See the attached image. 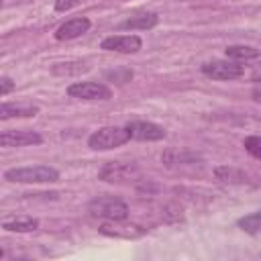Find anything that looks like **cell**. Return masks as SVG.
Wrapping results in <instances>:
<instances>
[{
	"mask_svg": "<svg viewBox=\"0 0 261 261\" xmlns=\"http://www.w3.org/2000/svg\"><path fill=\"white\" fill-rule=\"evenodd\" d=\"M67 94L80 100H108L112 96L110 88L98 82H75L67 88Z\"/></svg>",
	"mask_w": 261,
	"mask_h": 261,
	"instance_id": "cell-5",
	"label": "cell"
},
{
	"mask_svg": "<svg viewBox=\"0 0 261 261\" xmlns=\"http://www.w3.org/2000/svg\"><path fill=\"white\" fill-rule=\"evenodd\" d=\"M226 59H232L237 63H257L261 65V49L249 47V45H228L224 49Z\"/></svg>",
	"mask_w": 261,
	"mask_h": 261,
	"instance_id": "cell-10",
	"label": "cell"
},
{
	"mask_svg": "<svg viewBox=\"0 0 261 261\" xmlns=\"http://www.w3.org/2000/svg\"><path fill=\"white\" fill-rule=\"evenodd\" d=\"M245 149H247L253 157L261 159V137H247V139H245Z\"/></svg>",
	"mask_w": 261,
	"mask_h": 261,
	"instance_id": "cell-18",
	"label": "cell"
},
{
	"mask_svg": "<svg viewBox=\"0 0 261 261\" xmlns=\"http://www.w3.org/2000/svg\"><path fill=\"white\" fill-rule=\"evenodd\" d=\"M88 29H90V20L86 16L69 18L67 22H63L55 31V39L57 41H69V39H75V37H82L84 33H88Z\"/></svg>",
	"mask_w": 261,
	"mask_h": 261,
	"instance_id": "cell-9",
	"label": "cell"
},
{
	"mask_svg": "<svg viewBox=\"0 0 261 261\" xmlns=\"http://www.w3.org/2000/svg\"><path fill=\"white\" fill-rule=\"evenodd\" d=\"M128 139H130V135H128L126 126L124 128L122 126H102L90 135L88 145L96 151H106V149H114V147L124 145Z\"/></svg>",
	"mask_w": 261,
	"mask_h": 261,
	"instance_id": "cell-3",
	"label": "cell"
},
{
	"mask_svg": "<svg viewBox=\"0 0 261 261\" xmlns=\"http://www.w3.org/2000/svg\"><path fill=\"white\" fill-rule=\"evenodd\" d=\"M84 0H57L55 2V10L57 12H65V10H69V8H73V6H77V4H82Z\"/></svg>",
	"mask_w": 261,
	"mask_h": 261,
	"instance_id": "cell-19",
	"label": "cell"
},
{
	"mask_svg": "<svg viewBox=\"0 0 261 261\" xmlns=\"http://www.w3.org/2000/svg\"><path fill=\"white\" fill-rule=\"evenodd\" d=\"M37 226H39V220L31 218V216H16V218H8L2 222V228L10 230V232H31Z\"/></svg>",
	"mask_w": 261,
	"mask_h": 261,
	"instance_id": "cell-14",
	"label": "cell"
},
{
	"mask_svg": "<svg viewBox=\"0 0 261 261\" xmlns=\"http://www.w3.org/2000/svg\"><path fill=\"white\" fill-rule=\"evenodd\" d=\"M43 139L33 130H4L0 135L2 147H24V145H39Z\"/></svg>",
	"mask_w": 261,
	"mask_h": 261,
	"instance_id": "cell-8",
	"label": "cell"
},
{
	"mask_svg": "<svg viewBox=\"0 0 261 261\" xmlns=\"http://www.w3.org/2000/svg\"><path fill=\"white\" fill-rule=\"evenodd\" d=\"M39 112V106L35 104H8L4 102L0 106V118L2 120H8V118H29V116H35Z\"/></svg>",
	"mask_w": 261,
	"mask_h": 261,
	"instance_id": "cell-11",
	"label": "cell"
},
{
	"mask_svg": "<svg viewBox=\"0 0 261 261\" xmlns=\"http://www.w3.org/2000/svg\"><path fill=\"white\" fill-rule=\"evenodd\" d=\"M88 212L94 218H106V220H124L128 216V206L112 196H102L94 198L88 204Z\"/></svg>",
	"mask_w": 261,
	"mask_h": 261,
	"instance_id": "cell-2",
	"label": "cell"
},
{
	"mask_svg": "<svg viewBox=\"0 0 261 261\" xmlns=\"http://www.w3.org/2000/svg\"><path fill=\"white\" fill-rule=\"evenodd\" d=\"M120 220H110L106 224L100 226V232L102 234H108V237H118V239H133V237H139L141 234V228L139 226H133V224H118Z\"/></svg>",
	"mask_w": 261,
	"mask_h": 261,
	"instance_id": "cell-12",
	"label": "cell"
},
{
	"mask_svg": "<svg viewBox=\"0 0 261 261\" xmlns=\"http://www.w3.org/2000/svg\"><path fill=\"white\" fill-rule=\"evenodd\" d=\"M12 90H14V82H12L8 75H4V77L0 80V94H2V96H6V94H8V92H12Z\"/></svg>",
	"mask_w": 261,
	"mask_h": 261,
	"instance_id": "cell-20",
	"label": "cell"
},
{
	"mask_svg": "<svg viewBox=\"0 0 261 261\" xmlns=\"http://www.w3.org/2000/svg\"><path fill=\"white\" fill-rule=\"evenodd\" d=\"M8 181L20 184H51L59 179V171L49 165H31V167H14L4 173Z\"/></svg>",
	"mask_w": 261,
	"mask_h": 261,
	"instance_id": "cell-1",
	"label": "cell"
},
{
	"mask_svg": "<svg viewBox=\"0 0 261 261\" xmlns=\"http://www.w3.org/2000/svg\"><path fill=\"white\" fill-rule=\"evenodd\" d=\"M130 173H133V167L130 165H124V163H108L100 171V177L106 179V181H120V179H126Z\"/></svg>",
	"mask_w": 261,
	"mask_h": 261,
	"instance_id": "cell-15",
	"label": "cell"
},
{
	"mask_svg": "<svg viewBox=\"0 0 261 261\" xmlns=\"http://www.w3.org/2000/svg\"><path fill=\"white\" fill-rule=\"evenodd\" d=\"M214 173H216V177L222 179V181H243V179H245L243 171H237V169H232V167H216Z\"/></svg>",
	"mask_w": 261,
	"mask_h": 261,
	"instance_id": "cell-17",
	"label": "cell"
},
{
	"mask_svg": "<svg viewBox=\"0 0 261 261\" xmlns=\"http://www.w3.org/2000/svg\"><path fill=\"white\" fill-rule=\"evenodd\" d=\"M126 130H128L130 139H135V141H161V139H165V128L155 124V122H147V120H133L126 124Z\"/></svg>",
	"mask_w": 261,
	"mask_h": 261,
	"instance_id": "cell-6",
	"label": "cell"
},
{
	"mask_svg": "<svg viewBox=\"0 0 261 261\" xmlns=\"http://www.w3.org/2000/svg\"><path fill=\"white\" fill-rule=\"evenodd\" d=\"M239 226L249 232V234H255V232H261V210L259 212H253L249 216H243L239 218Z\"/></svg>",
	"mask_w": 261,
	"mask_h": 261,
	"instance_id": "cell-16",
	"label": "cell"
},
{
	"mask_svg": "<svg viewBox=\"0 0 261 261\" xmlns=\"http://www.w3.org/2000/svg\"><path fill=\"white\" fill-rule=\"evenodd\" d=\"M202 71L212 80H239L245 75V67L232 59H214L202 65Z\"/></svg>",
	"mask_w": 261,
	"mask_h": 261,
	"instance_id": "cell-4",
	"label": "cell"
},
{
	"mask_svg": "<svg viewBox=\"0 0 261 261\" xmlns=\"http://www.w3.org/2000/svg\"><path fill=\"white\" fill-rule=\"evenodd\" d=\"M106 51H118V53H137L143 47L141 37L137 35H112L106 37L100 45Z\"/></svg>",
	"mask_w": 261,
	"mask_h": 261,
	"instance_id": "cell-7",
	"label": "cell"
},
{
	"mask_svg": "<svg viewBox=\"0 0 261 261\" xmlns=\"http://www.w3.org/2000/svg\"><path fill=\"white\" fill-rule=\"evenodd\" d=\"M159 22V16L155 12H147V14H141V16H133V18H126L120 22V29H130V31H147V29H153L155 24Z\"/></svg>",
	"mask_w": 261,
	"mask_h": 261,
	"instance_id": "cell-13",
	"label": "cell"
}]
</instances>
